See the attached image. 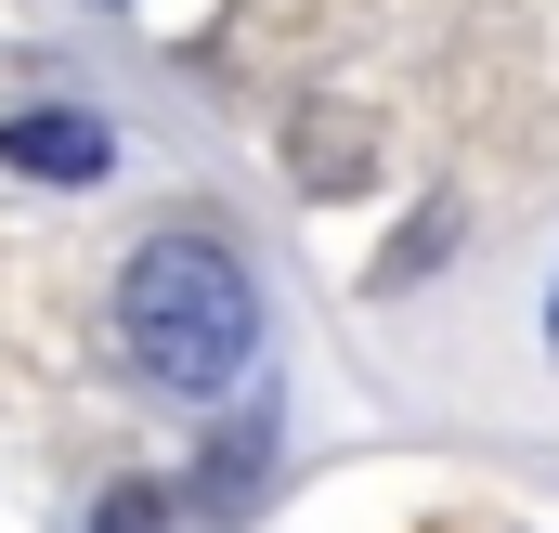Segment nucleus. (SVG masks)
Segmentation results:
<instances>
[{
  "label": "nucleus",
  "mask_w": 559,
  "mask_h": 533,
  "mask_svg": "<svg viewBox=\"0 0 559 533\" xmlns=\"http://www.w3.org/2000/svg\"><path fill=\"white\" fill-rule=\"evenodd\" d=\"M105 533H156V495H105Z\"/></svg>",
  "instance_id": "4"
},
{
  "label": "nucleus",
  "mask_w": 559,
  "mask_h": 533,
  "mask_svg": "<svg viewBox=\"0 0 559 533\" xmlns=\"http://www.w3.org/2000/svg\"><path fill=\"white\" fill-rule=\"evenodd\" d=\"M118 339H131V365L156 391L209 403L261 352V286H248V261L222 235H143L131 273H118Z\"/></svg>",
  "instance_id": "1"
},
{
  "label": "nucleus",
  "mask_w": 559,
  "mask_h": 533,
  "mask_svg": "<svg viewBox=\"0 0 559 533\" xmlns=\"http://www.w3.org/2000/svg\"><path fill=\"white\" fill-rule=\"evenodd\" d=\"M547 339H559V299H547Z\"/></svg>",
  "instance_id": "5"
},
{
  "label": "nucleus",
  "mask_w": 559,
  "mask_h": 533,
  "mask_svg": "<svg viewBox=\"0 0 559 533\" xmlns=\"http://www.w3.org/2000/svg\"><path fill=\"white\" fill-rule=\"evenodd\" d=\"M0 169H26V182H105L118 169V131L52 92V105H13L0 118Z\"/></svg>",
  "instance_id": "2"
},
{
  "label": "nucleus",
  "mask_w": 559,
  "mask_h": 533,
  "mask_svg": "<svg viewBox=\"0 0 559 533\" xmlns=\"http://www.w3.org/2000/svg\"><path fill=\"white\" fill-rule=\"evenodd\" d=\"M299 182H312V196H352V182H365V143H352L338 105H312V118H299Z\"/></svg>",
  "instance_id": "3"
}]
</instances>
